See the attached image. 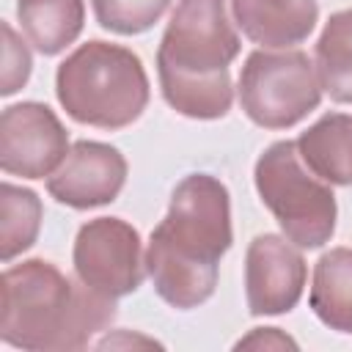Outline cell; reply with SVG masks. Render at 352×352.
Instances as JSON below:
<instances>
[{"instance_id": "obj_1", "label": "cell", "mask_w": 352, "mask_h": 352, "mask_svg": "<svg viewBox=\"0 0 352 352\" xmlns=\"http://www.w3.org/2000/svg\"><path fill=\"white\" fill-rule=\"evenodd\" d=\"M228 245L231 209L226 187L206 173L179 182L146 250V270L157 294L182 311L206 302L217 286V264Z\"/></svg>"}, {"instance_id": "obj_2", "label": "cell", "mask_w": 352, "mask_h": 352, "mask_svg": "<svg viewBox=\"0 0 352 352\" xmlns=\"http://www.w3.org/2000/svg\"><path fill=\"white\" fill-rule=\"evenodd\" d=\"M0 336L19 349H80L116 316V302L50 261H25L3 272Z\"/></svg>"}, {"instance_id": "obj_3", "label": "cell", "mask_w": 352, "mask_h": 352, "mask_svg": "<svg viewBox=\"0 0 352 352\" xmlns=\"http://www.w3.org/2000/svg\"><path fill=\"white\" fill-rule=\"evenodd\" d=\"M236 52L239 38L226 0H179L157 52L168 104L190 118L226 116L231 107L228 63Z\"/></svg>"}, {"instance_id": "obj_4", "label": "cell", "mask_w": 352, "mask_h": 352, "mask_svg": "<svg viewBox=\"0 0 352 352\" xmlns=\"http://www.w3.org/2000/svg\"><path fill=\"white\" fill-rule=\"evenodd\" d=\"M55 91L74 121L102 129L132 124L148 102L140 58L107 41H88L74 50L58 69Z\"/></svg>"}, {"instance_id": "obj_5", "label": "cell", "mask_w": 352, "mask_h": 352, "mask_svg": "<svg viewBox=\"0 0 352 352\" xmlns=\"http://www.w3.org/2000/svg\"><path fill=\"white\" fill-rule=\"evenodd\" d=\"M256 187L283 234L300 248H319L336 228V198L302 168L297 143H272L256 162Z\"/></svg>"}, {"instance_id": "obj_6", "label": "cell", "mask_w": 352, "mask_h": 352, "mask_svg": "<svg viewBox=\"0 0 352 352\" xmlns=\"http://www.w3.org/2000/svg\"><path fill=\"white\" fill-rule=\"evenodd\" d=\"M322 99L314 63L302 52H253L239 74V102L248 118L267 129H286Z\"/></svg>"}, {"instance_id": "obj_7", "label": "cell", "mask_w": 352, "mask_h": 352, "mask_svg": "<svg viewBox=\"0 0 352 352\" xmlns=\"http://www.w3.org/2000/svg\"><path fill=\"white\" fill-rule=\"evenodd\" d=\"M74 272L99 294L124 297L143 280L140 236L118 217H99L80 228L74 239Z\"/></svg>"}, {"instance_id": "obj_8", "label": "cell", "mask_w": 352, "mask_h": 352, "mask_svg": "<svg viewBox=\"0 0 352 352\" xmlns=\"http://www.w3.org/2000/svg\"><path fill=\"white\" fill-rule=\"evenodd\" d=\"M66 143V129L47 104H11L0 118V165L6 173L25 179L50 176L69 154Z\"/></svg>"}, {"instance_id": "obj_9", "label": "cell", "mask_w": 352, "mask_h": 352, "mask_svg": "<svg viewBox=\"0 0 352 352\" xmlns=\"http://www.w3.org/2000/svg\"><path fill=\"white\" fill-rule=\"evenodd\" d=\"M305 286L302 256L280 236L261 234L248 248L245 292L253 316H272L292 311Z\"/></svg>"}, {"instance_id": "obj_10", "label": "cell", "mask_w": 352, "mask_h": 352, "mask_svg": "<svg viewBox=\"0 0 352 352\" xmlns=\"http://www.w3.org/2000/svg\"><path fill=\"white\" fill-rule=\"evenodd\" d=\"M126 179V160L118 148L96 140H80L69 148L58 170L50 176L47 190L55 201L74 206V209H91L110 204Z\"/></svg>"}, {"instance_id": "obj_11", "label": "cell", "mask_w": 352, "mask_h": 352, "mask_svg": "<svg viewBox=\"0 0 352 352\" xmlns=\"http://www.w3.org/2000/svg\"><path fill=\"white\" fill-rule=\"evenodd\" d=\"M242 33L264 47H294L316 25V0H234Z\"/></svg>"}, {"instance_id": "obj_12", "label": "cell", "mask_w": 352, "mask_h": 352, "mask_svg": "<svg viewBox=\"0 0 352 352\" xmlns=\"http://www.w3.org/2000/svg\"><path fill=\"white\" fill-rule=\"evenodd\" d=\"M302 162L330 184H352V118L330 113L297 140Z\"/></svg>"}, {"instance_id": "obj_13", "label": "cell", "mask_w": 352, "mask_h": 352, "mask_svg": "<svg viewBox=\"0 0 352 352\" xmlns=\"http://www.w3.org/2000/svg\"><path fill=\"white\" fill-rule=\"evenodd\" d=\"M16 14L25 36L41 55H58L82 30V0H19Z\"/></svg>"}, {"instance_id": "obj_14", "label": "cell", "mask_w": 352, "mask_h": 352, "mask_svg": "<svg viewBox=\"0 0 352 352\" xmlns=\"http://www.w3.org/2000/svg\"><path fill=\"white\" fill-rule=\"evenodd\" d=\"M311 308L327 327L352 336V250L349 248H336L316 261Z\"/></svg>"}, {"instance_id": "obj_15", "label": "cell", "mask_w": 352, "mask_h": 352, "mask_svg": "<svg viewBox=\"0 0 352 352\" xmlns=\"http://www.w3.org/2000/svg\"><path fill=\"white\" fill-rule=\"evenodd\" d=\"M319 85L336 102H352V8L327 19L316 44Z\"/></svg>"}, {"instance_id": "obj_16", "label": "cell", "mask_w": 352, "mask_h": 352, "mask_svg": "<svg viewBox=\"0 0 352 352\" xmlns=\"http://www.w3.org/2000/svg\"><path fill=\"white\" fill-rule=\"evenodd\" d=\"M41 226V201L36 192L3 184L0 187V256L3 261L28 250Z\"/></svg>"}, {"instance_id": "obj_17", "label": "cell", "mask_w": 352, "mask_h": 352, "mask_svg": "<svg viewBox=\"0 0 352 352\" xmlns=\"http://www.w3.org/2000/svg\"><path fill=\"white\" fill-rule=\"evenodd\" d=\"M170 0H91L96 22L104 30L135 36L148 30L168 8Z\"/></svg>"}, {"instance_id": "obj_18", "label": "cell", "mask_w": 352, "mask_h": 352, "mask_svg": "<svg viewBox=\"0 0 352 352\" xmlns=\"http://www.w3.org/2000/svg\"><path fill=\"white\" fill-rule=\"evenodd\" d=\"M3 96H11L19 91L30 74V52L28 47L16 38L8 22H3Z\"/></svg>"}, {"instance_id": "obj_19", "label": "cell", "mask_w": 352, "mask_h": 352, "mask_svg": "<svg viewBox=\"0 0 352 352\" xmlns=\"http://www.w3.org/2000/svg\"><path fill=\"white\" fill-rule=\"evenodd\" d=\"M236 346H239V349H242V346H245V349H248V346H264V349H267V346H297V344H294L292 338L280 336L275 327H264V330L258 327V330H253L248 338H242Z\"/></svg>"}]
</instances>
